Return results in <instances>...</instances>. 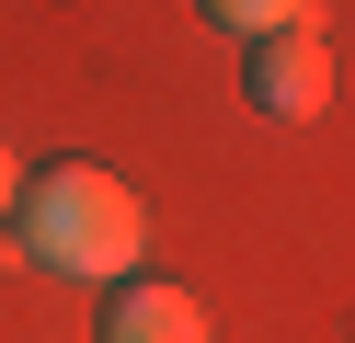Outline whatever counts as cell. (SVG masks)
I'll use <instances>...</instances> for the list:
<instances>
[{
  "label": "cell",
  "mask_w": 355,
  "mask_h": 343,
  "mask_svg": "<svg viewBox=\"0 0 355 343\" xmlns=\"http://www.w3.org/2000/svg\"><path fill=\"white\" fill-rule=\"evenodd\" d=\"M24 252L46 274H80V286H115V274H138V252H149V206L126 195V172H103V160H46V172L24 183Z\"/></svg>",
  "instance_id": "obj_1"
},
{
  "label": "cell",
  "mask_w": 355,
  "mask_h": 343,
  "mask_svg": "<svg viewBox=\"0 0 355 343\" xmlns=\"http://www.w3.org/2000/svg\"><path fill=\"white\" fill-rule=\"evenodd\" d=\"M241 91H252L263 114H286V126H309V114L332 103V46H321V23L263 35V46H252V69H241Z\"/></svg>",
  "instance_id": "obj_2"
},
{
  "label": "cell",
  "mask_w": 355,
  "mask_h": 343,
  "mask_svg": "<svg viewBox=\"0 0 355 343\" xmlns=\"http://www.w3.org/2000/svg\"><path fill=\"white\" fill-rule=\"evenodd\" d=\"M103 343H218V332H207V309L184 286H126L115 320H103Z\"/></svg>",
  "instance_id": "obj_3"
},
{
  "label": "cell",
  "mask_w": 355,
  "mask_h": 343,
  "mask_svg": "<svg viewBox=\"0 0 355 343\" xmlns=\"http://www.w3.org/2000/svg\"><path fill=\"white\" fill-rule=\"evenodd\" d=\"M207 12L230 23V35H252V46H263V35H298V23H321V0H207Z\"/></svg>",
  "instance_id": "obj_4"
},
{
  "label": "cell",
  "mask_w": 355,
  "mask_h": 343,
  "mask_svg": "<svg viewBox=\"0 0 355 343\" xmlns=\"http://www.w3.org/2000/svg\"><path fill=\"white\" fill-rule=\"evenodd\" d=\"M24 218V160H12V137H0V229Z\"/></svg>",
  "instance_id": "obj_5"
}]
</instances>
